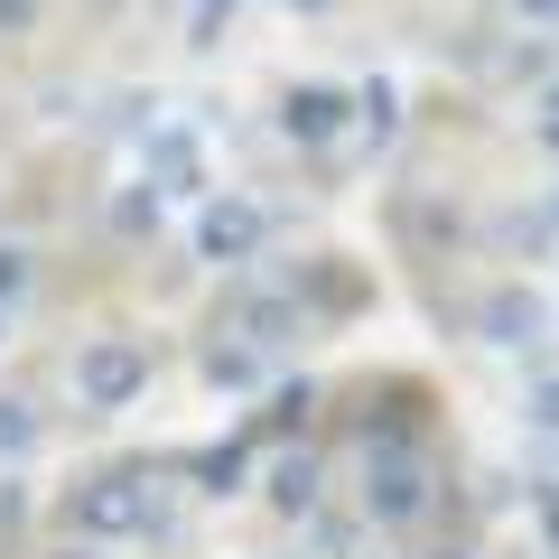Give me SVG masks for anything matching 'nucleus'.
<instances>
[{
  "label": "nucleus",
  "mask_w": 559,
  "mask_h": 559,
  "mask_svg": "<svg viewBox=\"0 0 559 559\" xmlns=\"http://www.w3.org/2000/svg\"><path fill=\"white\" fill-rule=\"evenodd\" d=\"M66 522H75L84 540H131L159 522V485H150V466H112V476L75 485L66 495Z\"/></svg>",
  "instance_id": "1"
},
{
  "label": "nucleus",
  "mask_w": 559,
  "mask_h": 559,
  "mask_svg": "<svg viewBox=\"0 0 559 559\" xmlns=\"http://www.w3.org/2000/svg\"><path fill=\"white\" fill-rule=\"evenodd\" d=\"M364 513L373 522H419L429 513V466L411 439H364Z\"/></svg>",
  "instance_id": "2"
},
{
  "label": "nucleus",
  "mask_w": 559,
  "mask_h": 559,
  "mask_svg": "<svg viewBox=\"0 0 559 559\" xmlns=\"http://www.w3.org/2000/svg\"><path fill=\"white\" fill-rule=\"evenodd\" d=\"M140 382H150V345L140 336H94L75 355V401L84 411H121V401H140Z\"/></svg>",
  "instance_id": "3"
},
{
  "label": "nucleus",
  "mask_w": 559,
  "mask_h": 559,
  "mask_svg": "<svg viewBox=\"0 0 559 559\" xmlns=\"http://www.w3.org/2000/svg\"><path fill=\"white\" fill-rule=\"evenodd\" d=\"M355 112H364V94H345V84H299V94L280 103V131L299 140V150H326Z\"/></svg>",
  "instance_id": "4"
},
{
  "label": "nucleus",
  "mask_w": 559,
  "mask_h": 559,
  "mask_svg": "<svg viewBox=\"0 0 559 559\" xmlns=\"http://www.w3.org/2000/svg\"><path fill=\"white\" fill-rule=\"evenodd\" d=\"M261 252V205L252 197H205L197 215V261H252Z\"/></svg>",
  "instance_id": "5"
},
{
  "label": "nucleus",
  "mask_w": 559,
  "mask_h": 559,
  "mask_svg": "<svg viewBox=\"0 0 559 559\" xmlns=\"http://www.w3.org/2000/svg\"><path fill=\"white\" fill-rule=\"evenodd\" d=\"M234 336L242 345H289V336H308V308H299V289H252V299H234Z\"/></svg>",
  "instance_id": "6"
},
{
  "label": "nucleus",
  "mask_w": 559,
  "mask_h": 559,
  "mask_svg": "<svg viewBox=\"0 0 559 559\" xmlns=\"http://www.w3.org/2000/svg\"><path fill=\"white\" fill-rule=\"evenodd\" d=\"M540 326H550V308H540L532 289H513V280H503L495 299H485V336L513 345V355H522V345H540Z\"/></svg>",
  "instance_id": "7"
},
{
  "label": "nucleus",
  "mask_w": 559,
  "mask_h": 559,
  "mask_svg": "<svg viewBox=\"0 0 559 559\" xmlns=\"http://www.w3.org/2000/svg\"><path fill=\"white\" fill-rule=\"evenodd\" d=\"M150 187H197V140H187V131L150 140Z\"/></svg>",
  "instance_id": "8"
},
{
  "label": "nucleus",
  "mask_w": 559,
  "mask_h": 559,
  "mask_svg": "<svg viewBox=\"0 0 559 559\" xmlns=\"http://www.w3.org/2000/svg\"><path fill=\"white\" fill-rule=\"evenodd\" d=\"M271 503H280V513H308V503H318V457H308V448L271 466Z\"/></svg>",
  "instance_id": "9"
},
{
  "label": "nucleus",
  "mask_w": 559,
  "mask_h": 559,
  "mask_svg": "<svg viewBox=\"0 0 559 559\" xmlns=\"http://www.w3.org/2000/svg\"><path fill=\"white\" fill-rule=\"evenodd\" d=\"M205 382H224V392L261 382V345H205Z\"/></svg>",
  "instance_id": "10"
},
{
  "label": "nucleus",
  "mask_w": 559,
  "mask_h": 559,
  "mask_svg": "<svg viewBox=\"0 0 559 559\" xmlns=\"http://www.w3.org/2000/svg\"><path fill=\"white\" fill-rule=\"evenodd\" d=\"M187 476H197L205 495H234L242 485V448H205V457H187Z\"/></svg>",
  "instance_id": "11"
},
{
  "label": "nucleus",
  "mask_w": 559,
  "mask_h": 559,
  "mask_svg": "<svg viewBox=\"0 0 559 559\" xmlns=\"http://www.w3.org/2000/svg\"><path fill=\"white\" fill-rule=\"evenodd\" d=\"M28 280H38V261H28V242H0V318L28 299Z\"/></svg>",
  "instance_id": "12"
},
{
  "label": "nucleus",
  "mask_w": 559,
  "mask_h": 559,
  "mask_svg": "<svg viewBox=\"0 0 559 559\" xmlns=\"http://www.w3.org/2000/svg\"><path fill=\"white\" fill-rule=\"evenodd\" d=\"M308 401H318L308 382H299V392H271V419H261L252 439H280V429H308Z\"/></svg>",
  "instance_id": "13"
},
{
  "label": "nucleus",
  "mask_w": 559,
  "mask_h": 559,
  "mask_svg": "<svg viewBox=\"0 0 559 559\" xmlns=\"http://www.w3.org/2000/svg\"><path fill=\"white\" fill-rule=\"evenodd\" d=\"M112 224L121 234H150V224H159V187H131V197L112 205Z\"/></svg>",
  "instance_id": "14"
},
{
  "label": "nucleus",
  "mask_w": 559,
  "mask_h": 559,
  "mask_svg": "<svg viewBox=\"0 0 559 559\" xmlns=\"http://www.w3.org/2000/svg\"><path fill=\"white\" fill-rule=\"evenodd\" d=\"M28 439H38V419L20 401H0V457H28Z\"/></svg>",
  "instance_id": "15"
},
{
  "label": "nucleus",
  "mask_w": 559,
  "mask_h": 559,
  "mask_svg": "<svg viewBox=\"0 0 559 559\" xmlns=\"http://www.w3.org/2000/svg\"><path fill=\"white\" fill-rule=\"evenodd\" d=\"M364 131H373V150L392 140V84H364Z\"/></svg>",
  "instance_id": "16"
},
{
  "label": "nucleus",
  "mask_w": 559,
  "mask_h": 559,
  "mask_svg": "<svg viewBox=\"0 0 559 559\" xmlns=\"http://www.w3.org/2000/svg\"><path fill=\"white\" fill-rule=\"evenodd\" d=\"M532 429H550V439H559V373L532 382Z\"/></svg>",
  "instance_id": "17"
},
{
  "label": "nucleus",
  "mask_w": 559,
  "mask_h": 559,
  "mask_svg": "<svg viewBox=\"0 0 559 559\" xmlns=\"http://www.w3.org/2000/svg\"><path fill=\"white\" fill-rule=\"evenodd\" d=\"M532 131H540V140H550V150H559V75L540 84V103H532Z\"/></svg>",
  "instance_id": "18"
},
{
  "label": "nucleus",
  "mask_w": 559,
  "mask_h": 559,
  "mask_svg": "<svg viewBox=\"0 0 559 559\" xmlns=\"http://www.w3.org/2000/svg\"><path fill=\"white\" fill-rule=\"evenodd\" d=\"M38 20V0H0V28H28Z\"/></svg>",
  "instance_id": "19"
},
{
  "label": "nucleus",
  "mask_w": 559,
  "mask_h": 559,
  "mask_svg": "<svg viewBox=\"0 0 559 559\" xmlns=\"http://www.w3.org/2000/svg\"><path fill=\"white\" fill-rule=\"evenodd\" d=\"M513 20H559V0H503Z\"/></svg>",
  "instance_id": "20"
},
{
  "label": "nucleus",
  "mask_w": 559,
  "mask_h": 559,
  "mask_svg": "<svg viewBox=\"0 0 559 559\" xmlns=\"http://www.w3.org/2000/svg\"><path fill=\"white\" fill-rule=\"evenodd\" d=\"M234 10V0H197V38H215V20Z\"/></svg>",
  "instance_id": "21"
},
{
  "label": "nucleus",
  "mask_w": 559,
  "mask_h": 559,
  "mask_svg": "<svg viewBox=\"0 0 559 559\" xmlns=\"http://www.w3.org/2000/svg\"><path fill=\"white\" fill-rule=\"evenodd\" d=\"M550 540H559V495H550Z\"/></svg>",
  "instance_id": "22"
},
{
  "label": "nucleus",
  "mask_w": 559,
  "mask_h": 559,
  "mask_svg": "<svg viewBox=\"0 0 559 559\" xmlns=\"http://www.w3.org/2000/svg\"><path fill=\"white\" fill-rule=\"evenodd\" d=\"M439 559H466V550H439Z\"/></svg>",
  "instance_id": "23"
},
{
  "label": "nucleus",
  "mask_w": 559,
  "mask_h": 559,
  "mask_svg": "<svg viewBox=\"0 0 559 559\" xmlns=\"http://www.w3.org/2000/svg\"><path fill=\"white\" fill-rule=\"evenodd\" d=\"M299 10H318V0H299Z\"/></svg>",
  "instance_id": "24"
},
{
  "label": "nucleus",
  "mask_w": 559,
  "mask_h": 559,
  "mask_svg": "<svg viewBox=\"0 0 559 559\" xmlns=\"http://www.w3.org/2000/svg\"><path fill=\"white\" fill-rule=\"evenodd\" d=\"M0 326H10V318H0Z\"/></svg>",
  "instance_id": "25"
}]
</instances>
